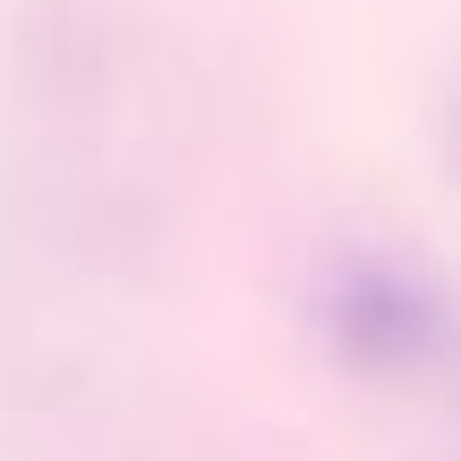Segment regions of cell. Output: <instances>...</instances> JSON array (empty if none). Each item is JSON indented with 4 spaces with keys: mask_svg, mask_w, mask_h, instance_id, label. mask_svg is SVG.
I'll list each match as a JSON object with an SVG mask.
<instances>
[{
    "mask_svg": "<svg viewBox=\"0 0 461 461\" xmlns=\"http://www.w3.org/2000/svg\"><path fill=\"white\" fill-rule=\"evenodd\" d=\"M316 333L333 342V359L367 367V376H436L461 359V308L436 274L384 257V248H350L316 274L308 291Z\"/></svg>",
    "mask_w": 461,
    "mask_h": 461,
    "instance_id": "obj_1",
    "label": "cell"
}]
</instances>
